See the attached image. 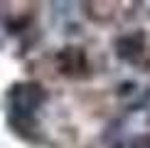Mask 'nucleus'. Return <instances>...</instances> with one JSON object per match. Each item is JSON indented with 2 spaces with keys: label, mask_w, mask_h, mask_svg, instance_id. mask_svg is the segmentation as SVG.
<instances>
[{
  "label": "nucleus",
  "mask_w": 150,
  "mask_h": 148,
  "mask_svg": "<svg viewBox=\"0 0 150 148\" xmlns=\"http://www.w3.org/2000/svg\"><path fill=\"white\" fill-rule=\"evenodd\" d=\"M57 64L59 72L67 77H84L89 72V62H86V54L81 47H64L57 54Z\"/></svg>",
  "instance_id": "7ed1b4c3"
},
{
  "label": "nucleus",
  "mask_w": 150,
  "mask_h": 148,
  "mask_svg": "<svg viewBox=\"0 0 150 148\" xmlns=\"http://www.w3.org/2000/svg\"><path fill=\"white\" fill-rule=\"evenodd\" d=\"M116 54L128 64L135 67H150V45L145 40V32H128L116 40Z\"/></svg>",
  "instance_id": "f03ea898"
},
{
  "label": "nucleus",
  "mask_w": 150,
  "mask_h": 148,
  "mask_svg": "<svg viewBox=\"0 0 150 148\" xmlns=\"http://www.w3.org/2000/svg\"><path fill=\"white\" fill-rule=\"evenodd\" d=\"M148 121H150V104H148Z\"/></svg>",
  "instance_id": "39448f33"
},
{
  "label": "nucleus",
  "mask_w": 150,
  "mask_h": 148,
  "mask_svg": "<svg viewBox=\"0 0 150 148\" xmlns=\"http://www.w3.org/2000/svg\"><path fill=\"white\" fill-rule=\"evenodd\" d=\"M47 101V91L35 82H17L8 91V109H10V123L17 133H27L35 128V114Z\"/></svg>",
  "instance_id": "f257e3e1"
},
{
  "label": "nucleus",
  "mask_w": 150,
  "mask_h": 148,
  "mask_svg": "<svg viewBox=\"0 0 150 148\" xmlns=\"http://www.w3.org/2000/svg\"><path fill=\"white\" fill-rule=\"evenodd\" d=\"M128 148H150V133L135 136V138H133V141L128 143Z\"/></svg>",
  "instance_id": "20e7f679"
}]
</instances>
